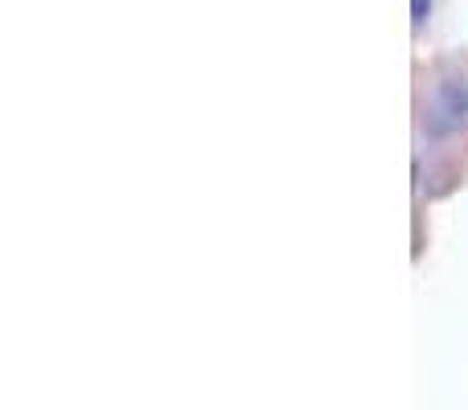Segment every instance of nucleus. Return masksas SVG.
Instances as JSON below:
<instances>
[{
  "instance_id": "obj_1",
  "label": "nucleus",
  "mask_w": 468,
  "mask_h": 410,
  "mask_svg": "<svg viewBox=\"0 0 468 410\" xmlns=\"http://www.w3.org/2000/svg\"><path fill=\"white\" fill-rule=\"evenodd\" d=\"M468 128V74H461V66L448 62L436 70L431 79V95L420 111V136L431 144L456 140Z\"/></svg>"
}]
</instances>
